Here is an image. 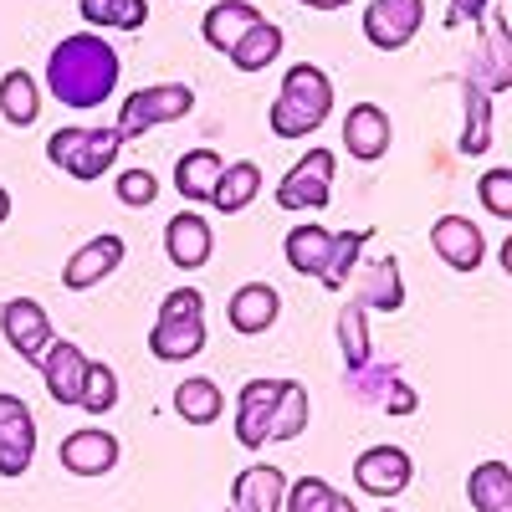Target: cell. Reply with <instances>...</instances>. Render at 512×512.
I'll list each match as a JSON object with an SVG mask.
<instances>
[{"label":"cell","instance_id":"cell-2","mask_svg":"<svg viewBox=\"0 0 512 512\" xmlns=\"http://www.w3.org/2000/svg\"><path fill=\"white\" fill-rule=\"evenodd\" d=\"M328 113H333V82H328V72L313 67V62H297L282 77V88H277V98L267 108V123H272L277 139H303V134H313V128H323Z\"/></svg>","mask_w":512,"mask_h":512},{"label":"cell","instance_id":"cell-26","mask_svg":"<svg viewBox=\"0 0 512 512\" xmlns=\"http://www.w3.org/2000/svg\"><path fill=\"white\" fill-rule=\"evenodd\" d=\"M221 410H226V395H221L216 379L195 374V379H180L175 384V415L185 425H210V420H221Z\"/></svg>","mask_w":512,"mask_h":512},{"label":"cell","instance_id":"cell-37","mask_svg":"<svg viewBox=\"0 0 512 512\" xmlns=\"http://www.w3.org/2000/svg\"><path fill=\"white\" fill-rule=\"evenodd\" d=\"M477 200L487 205V216L497 221H512V169H487V175L477 180Z\"/></svg>","mask_w":512,"mask_h":512},{"label":"cell","instance_id":"cell-42","mask_svg":"<svg viewBox=\"0 0 512 512\" xmlns=\"http://www.w3.org/2000/svg\"><path fill=\"white\" fill-rule=\"evenodd\" d=\"M11 216V195H6V185H0V221Z\"/></svg>","mask_w":512,"mask_h":512},{"label":"cell","instance_id":"cell-21","mask_svg":"<svg viewBox=\"0 0 512 512\" xmlns=\"http://www.w3.org/2000/svg\"><path fill=\"white\" fill-rule=\"evenodd\" d=\"M282 492H287L282 466L256 461L231 482V512H282Z\"/></svg>","mask_w":512,"mask_h":512},{"label":"cell","instance_id":"cell-4","mask_svg":"<svg viewBox=\"0 0 512 512\" xmlns=\"http://www.w3.org/2000/svg\"><path fill=\"white\" fill-rule=\"evenodd\" d=\"M118 149H123L118 128H57L47 139V159L72 180H103Z\"/></svg>","mask_w":512,"mask_h":512},{"label":"cell","instance_id":"cell-28","mask_svg":"<svg viewBox=\"0 0 512 512\" xmlns=\"http://www.w3.org/2000/svg\"><path fill=\"white\" fill-rule=\"evenodd\" d=\"M221 154L216 149H190V154H180V164H175V190L185 195V200H210L216 195V180H221Z\"/></svg>","mask_w":512,"mask_h":512},{"label":"cell","instance_id":"cell-30","mask_svg":"<svg viewBox=\"0 0 512 512\" xmlns=\"http://www.w3.org/2000/svg\"><path fill=\"white\" fill-rule=\"evenodd\" d=\"M308 415H313L308 390H303L297 379H282L277 405H272V431H267V441H297V436L308 431Z\"/></svg>","mask_w":512,"mask_h":512},{"label":"cell","instance_id":"cell-3","mask_svg":"<svg viewBox=\"0 0 512 512\" xmlns=\"http://www.w3.org/2000/svg\"><path fill=\"white\" fill-rule=\"evenodd\" d=\"M205 349V297L195 287H175L164 292L159 318L149 328V354L159 364H185Z\"/></svg>","mask_w":512,"mask_h":512},{"label":"cell","instance_id":"cell-14","mask_svg":"<svg viewBox=\"0 0 512 512\" xmlns=\"http://www.w3.org/2000/svg\"><path fill=\"white\" fill-rule=\"evenodd\" d=\"M431 246L451 272H477L482 256H487V236L477 231L472 216H441L431 226Z\"/></svg>","mask_w":512,"mask_h":512},{"label":"cell","instance_id":"cell-24","mask_svg":"<svg viewBox=\"0 0 512 512\" xmlns=\"http://www.w3.org/2000/svg\"><path fill=\"white\" fill-rule=\"evenodd\" d=\"M277 57H282V26H277V21H267V16L256 21V26L236 41V47L226 52V62H231L236 72H267Z\"/></svg>","mask_w":512,"mask_h":512},{"label":"cell","instance_id":"cell-7","mask_svg":"<svg viewBox=\"0 0 512 512\" xmlns=\"http://www.w3.org/2000/svg\"><path fill=\"white\" fill-rule=\"evenodd\" d=\"M425 26V0H369L364 11V36L374 52H400Z\"/></svg>","mask_w":512,"mask_h":512},{"label":"cell","instance_id":"cell-40","mask_svg":"<svg viewBox=\"0 0 512 512\" xmlns=\"http://www.w3.org/2000/svg\"><path fill=\"white\" fill-rule=\"evenodd\" d=\"M297 6H308V11H344V6H354V0H297Z\"/></svg>","mask_w":512,"mask_h":512},{"label":"cell","instance_id":"cell-25","mask_svg":"<svg viewBox=\"0 0 512 512\" xmlns=\"http://www.w3.org/2000/svg\"><path fill=\"white\" fill-rule=\"evenodd\" d=\"M262 195V169H256L251 159H236L221 169V180H216V195H210V205L221 210V216H241V210Z\"/></svg>","mask_w":512,"mask_h":512},{"label":"cell","instance_id":"cell-31","mask_svg":"<svg viewBox=\"0 0 512 512\" xmlns=\"http://www.w3.org/2000/svg\"><path fill=\"white\" fill-rule=\"evenodd\" d=\"M374 241V231H338L333 236V256H328V272L318 277L328 292H344L349 287V277H354V267L364 262V246Z\"/></svg>","mask_w":512,"mask_h":512},{"label":"cell","instance_id":"cell-22","mask_svg":"<svg viewBox=\"0 0 512 512\" xmlns=\"http://www.w3.org/2000/svg\"><path fill=\"white\" fill-rule=\"evenodd\" d=\"M256 21H262V11H256L251 6V0H221V6H210L205 11V21H200V36L210 41V47H216L221 57L236 47V41L256 26Z\"/></svg>","mask_w":512,"mask_h":512},{"label":"cell","instance_id":"cell-1","mask_svg":"<svg viewBox=\"0 0 512 512\" xmlns=\"http://www.w3.org/2000/svg\"><path fill=\"white\" fill-rule=\"evenodd\" d=\"M118 72L123 62L108 47V36L77 31V36H62L47 57V93L62 108H103L118 88Z\"/></svg>","mask_w":512,"mask_h":512},{"label":"cell","instance_id":"cell-34","mask_svg":"<svg viewBox=\"0 0 512 512\" xmlns=\"http://www.w3.org/2000/svg\"><path fill=\"white\" fill-rule=\"evenodd\" d=\"M369 308H359L354 297L344 308H338V349H344V364L349 369H364L369 359H374V349H369Z\"/></svg>","mask_w":512,"mask_h":512},{"label":"cell","instance_id":"cell-18","mask_svg":"<svg viewBox=\"0 0 512 512\" xmlns=\"http://www.w3.org/2000/svg\"><path fill=\"white\" fill-rule=\"evenodd\" d=\"M210 246H216V236H210V221L195 216V210H180V216L164 226V256H169L180 272L205 267V262H210Z\"/></svg>","mask_w":512,"mask_h":512},{"label":"cell","instance_id":"cell-39","mask_svg":"<svg viewBox=\"0 0 512 512\" xmlns=\"http://www.w3.org/2000/svg\"><path fill=\"white\" fill-rule=\"evenodd\" d=\"M492 11V0H451L446 6V26H466V21H482Z\"/></svg>","mask_w":512,"mask_h":512},{"label":"cell","instance_id":"cell-6","mask_svg":"<svg viewBox=\"0 0 512 512\" xmlns=\"http://www.w3.org/2000/svg\"><path fill=\"white\" fill-rule=\"evenodd\" d=\"M333 169H338V154L333 149H308L303 159H297L282 185H277V205L282 210H328L333 200Z\"/></svg>","mask_w":512,"mask_h":512},{"label":"cell","instance_id":"cell-17","mask_svg":"<svg viewBox=\"0 0 512 512\" xmlns=\"http://www.w3.org/2000/svg\"><path fill=\"white\" fill-rule=\"evenodd\" d=\"M349 384H354V395L364 405H379V410H390V415H410L415 410V390L390 369V364H364V369H349Z\"/></svg>","mask_w":512,"mask_h":512},{"label":"cell","instance_id":"cell-38","mask_svg":"<svg viewBox=\"0 0 512 512\" xmlns=\"http://www.w3.org/2000/svg\"><path fill=\"white\" fill-rule=\"evenodd\" d=\"M118 200L134 205V210H144V205L159 200V180L149 175V169H123V175H118Z\"/></svg>","mask_w":512,"mask_h":512},{"label":"cell","instance_id":"cell-43","mask_svg":"<svg viewBox=\"0 0 512 512\" xmlns=\"http://www.w3.org/2000/svg\"><path fill=\"white\" fill-rule=\"evenodd\" d=\"M379 512H395V507H379Z\"/></svg>","mask_w":512,"mask_h":512},{"label":"cell","instance_id":"cell-32","mask_svg":"<svg viewBox=\"0 0 512 512\" xmlns=\"http://www.w3.org/2000/svg\"><path fill=\"white\" fill-rule=\"evenodd\" d=\"M88 26H103V31H144L149 21V0H77Z\"/></svg>","mask_w":512,"mask_h":512},{"label":"cell","instance_id":"cell-8","mask_svg":"<svg viewBox=\"0 0 512 512\" xmlns=\"http://www.w3.org/2000/svg\"><path fill=\"white\" fill-rule=\"evenodd\" d=\"M0 333H6V344L21 354V364H41V354L52 349V318L47 308L36 303V297H11L6 308H0Z\"/></svg>","mask_w":512,"mask_h":512},{"label":"cell","instance_id":"cell-35","mask_svg":"<svg viewBox=\"0 0 512 512\" xmlns=\"http://www.w3.org/2000/svg\"><path fill=\"white\" fill-rule=\"evenodd\" d=\"M118 405V374L108 364H88V379H82V400L77 410H88V415H108Z\"/></svg>","mask_w":512,"mask_h":512},{"label":"cell","instance_id":"cell-41","mask_svg":"<svg viewBox=\"0 0 512 512\" xmlns=\"http://www.w3.org/2000/svg\"><path fill=\"white\" fill-rule=\"evenodd\" d=\"M328 512H359V502H349V497H344V492H338V497H333V507H328Z\"/></svg>","mask_w":512,"mask_h":512},{"label":"cell","instance_id":"cell-29","mask_svg":"<svg viewBox=\"0 0 512 512\" xmlns=\"http://www.w3.org/2000/svg\"><path fill=\"white\" fill-rule=\"evenodd\" d=\"M0 118H6L11 128H31L41 118V93H36V77L11 67L6 77H0Z\"/></svg>","mask_w":512,"mask_h":512},{"label":"cell","instance_id":"cell-23","mask_svg":"<svg viewBox=\"0 0 512 512\" xmlns=\"http://www.w3.org/2000/svg\"><path fill=\"white\" fill-rule=\"evenodd\" d=\"M282 251H287V267L297 277H323L328 272V256H333V231H323L318 221L292 226L287 241H282Z\"/></svg>","mask_w":512,"mask_h":512},{"label":"cell","instance_id":"cell-36","mask_svg":"<svg viewBox=\"0 0 512 512\" xmlns=\"http://www.w3.org/2000/svg\"><path fill=\"white\" fill-rule=\"evenodd\" d=\"M333 497H338V492H333L323 477H297V482H287V492H282V512H328Z\"/></svg>","mask_w":512,"mask_h":512},{"label":"cell","instance_id":"cell-11","mask_svg":"<svg viewBox=\"0 0 512 512\" xmlns=\"http://www.w3.org/2000/svg\"><path fill=\"white\" fill-rule=\"evenodd\" d=\"M88 354H82L72 338H52V349L41 354V384H47V395L62 405V410H72L77 400H82V379H88Z\"/></svg>","mask_w":512,"mask_h":512},{"label":"cell","instance_id":"cell-10","mask_svg":"<svg viewBox=\"0 0 512 512\" xmlns=\"http://www.w3.org/2000/svg\"><path fill=\"white\" fill-rule=\"evenodd\" d=\"M415 477V466L400 446H369L359 461H354V487L364 497H379V502H395Z\"/></svg>","mask_w":512,"mask_h":512},{"label":"cell","instance_id":"cell-15","mask_svg":"<svg viewBox=\"0 0 512 512\" xmlns=\"http://www.w3.org/2000/svg\"><path fill=\"white\" fill-rule=\"evenodd\" d=\"M390 139H395V128H390V113H384L379 103H354L349 118H344V149L359 159V164H374L390 154Z\"/></svg>","mask_w":512,"mask_h":512},{"label":"cell","instance_id":"cell-19","mask_svg":"<svg viewBox=\"0 0 512 512\" xmlns=\"http://www.w3.org/2000/svg\"><path fill=\"white\" fill-rule=\"evenodd\" d=\"M118 262H123V236H93L77 256H67L62 282H67V292H88V287H98L103 277H113Z\"/></svg>","mask_w":512,"mask_h":512},{"label":"cell","instance_id":"cell-12","mask_svg":"<svg viewBox=\"0 0 512 512\" xmlns=\"http://www.w3.org/2000/svg\"><path fill=\"white\" fill-rule=\"evenodd\" d=\"M57 461L67 466L72 477H103L118 466V436L103 431V425H82L57 446Z\"/></svg>","mask_w":512,"mask_h":512},{"label":"cell","instance_id":"cell-20","mask_svg":"<svg viewBox=\"0 0 512 512\" xmlns=\"http://www.w3.org/2000/svg\"><path fill=\"white\" fill-rule=\"evenodd\" d=\"M277 313H282V292L272 282H246V287L231 292V303H226V323L236 333H246V338L251 333H267L277 323Z\"/></svg>","mask_w":512,"mask_h":512},{"label":"cell","instance_id":"cell-5","mask_svg":"<svg viewBox=\"0 0 512 512\" xmlns=\"http://www.w3.org/2000/svg\"><path fill=\"white\" fill-rule=\"evenodd\" d=\"M190 108H195V88H185V82H154V88H139V93H128V103L118 113V139H144L159 123H180Z\"/></svg>","mask_w":512,"mask_h":512},{"label":"cell","instance_id":"cell-13","mask_svg":"<svg viewBox=\"0 0 512 512\" xmlns=\"http://www.w3.org/2000/svg\"><path fill=\"white\" fill-rule=\"evenodd\" d=\"M282 379H246L236 395V441L246 451H262L267 431H272V405H277Z\"/></svg>","mask_w":512,"mask_h":512},{"label":"cell","instance_id":"cell-33","mask_svg":"<svg viewBox=\"0 0 512 512\" xmlns=\"http://www.w3.org/2000/svg\"><path fill=\"white\" fill-rule=\"evenodd\" d=\"M487 144H492V93L477 88V82H466V128H461L456 149L461 154H487Z\"/></svg>","mask_w":512,"mask_h":512},{"label":"cell","instance_id":"cell-27","mask_svg":"<svg viewBox=\"0 0 512 512\" xmlns=\"http://www.w3.org/2000/svg\"><path fill=\"white\" fill-rule=\"evenodd\" d=\"M466 497L477 512H512V466L507 461H482L466 477Z\"/></svg>","mask_w":512,"mask_h":512},{"label":"cell","instance_id":"cell-9","mask_svg":"<svg viewBox=\"0 0 512 512\" xmlns=\"http://www.w3.org/2000/svg\"><path fill=\"white\" fill-rule=\"evenodd\" d=\"M36 456V415L21 395L0 390V477H21Z\"/></svg>","mask_w":512,"mask_h":512},{"label":"cell","instance_id":"cell-16","mask_svg":"<svg viewBox=\"0 0 512 512\" xmlns=\"http://www.w3.org/2000/svg\"><path fill=\"white\" fill-rule=\"evenodd\" d=\"M354 303L374 308V313H400L405 308V282H400V262L395 256H374L354 277Z\"/></svg>","mask_w":512,"mask_h":512}]
</instances>
